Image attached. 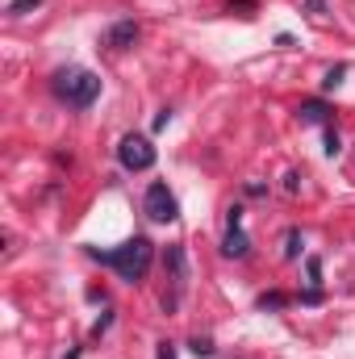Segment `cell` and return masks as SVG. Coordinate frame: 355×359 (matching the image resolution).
<instances>
[{"label": "cell", "mask_w": 355, "mask_h": 359, "mask_svg": "<svg viewBox=\"0 0 355 359\" xmlns=\"http://www.w3.org/2000/svg\"><path fill=\"white\" fill-rule=\"evenodd\" d=\"M88 255H92V259H100L105 268H113L121 280L138 284V280L147 276V268H151V259H155V247H151V238L134 234L130 243H121V247H113V251H100V247H92Z\"/></svg>", "instance_id": "1"}, {"label": "cell", "mask_w": 355, "mask_h": 359, "mask_svg": "<svg viewBox=\"0 0 355 359\" xmlns=\"http://www.w3.org/2000/svg\"><path fill=\"white\" fill-rule=\"evenodd\" d=\"M51 88L59 100H67L72 109H88L92 100L100 96V76H92L88 67H59Z\"/></svg>", "instance_id": "2"}, {"label": "cell", "mask_w": 355, "mask_h": 359, "mask_svg": "<svg viewBox=\"0 0 355 359\" xmlns=\"http://www.w3.org/2000/svg\"><path fill=\"white\" fill-rule=\"evenodd\" d=\"M117 159L126 172H147V168H155V147L147 134H126L117 142Z\"/></svg>", "instance_id": "3"}, {"label": "cell", "mask_w": 355, "mask_h": 359, "mask_svg": "<svg viewBox=\"0 0 355 359\" xmlns=\"http://www.w3.org/2000/svg\"><path fill=\"white\" fill-rule=\"evenodd\" d=\"M142 209H147L151 222H176L180 217V205H176V196L168 192V184H151L147 196H142Z\"/></svg>", "instance_id": "4"}, {"label": "cell", "mask_w": 355, "mask_h": 359, "mask_svg": "<svg viewBox=\"0 0 355 359\" xmlns=\"http://www.w3.org/2000/svg\"><path fill=\"white\" fill-rule=\"evenodd\" d=\"M134 42H138V21H113L100 38V46H109V50H130Z\"/></svg>", "instance_id": "5"}, {"label": "cell", "mask_w": 355, "mask_h": 359, "mask_svg": "<svg viewBox=\"0 0 355 359\" xmlns=\"http://www.w3.org/2000/svg\"><path fill=\"white\" fill-rule=\"evenodd\" d=\"M251 251V238L243 234V226H230L226 230V238H222V255H230V259H243Z\"/></svg>", "instance_id": "6"}, {"label": "cell", "mask_w": 355, "mask_h": 359, "mask_svg": "<svg viewBox=\"0 0 355 359\" xmlns=\"http://www.w3.org/2000/svg\"><path fill=\"white\" fill-rule=\"evenodd\" d=\"M297 117H301V121H309V126H318V121H330V109H326L322 100H305V104L297 109Z\"/></svg>", "instance_id": "7"}, {"label": "cell", "mask_w": 355, "mask_h": 359, "mask_svg": "<svg viewBox=\"0 0 355 359\" xmlns=\"http://www.w3.org/2000/svg\"><path fill=\"white\" fill-rule=\"evenodd\" d=\"M168 271H172V280L184 288V276H188V268H184V247H168Z\"/></svg>", "instance_id": "8"}, {"label": "cell", "mask_w": 355, "mask_h": 359, "mask_svg": "<svg viewBox=\"0 0 355 359\" xmlns=\"http://www.w3.org/2000/svg\"><path fill=\"white\" fill-rule=\"evenodd\" d=\"M297 255H301V234L288 230V234H284V259H297Z\"/></svg>", "instance_id": "9"}, {"label": "cell", "mask_w": 355, "mask_h": 359, "mask_svg": "<svg viewBox=\"0 0 355 359\" xmlns=\"http://www.w3.org/2000/svg\"><path fill=\"white\" fill-rule=\"evenodd\" d=\"M42 0H8V17H25V13H34Z\"/></svg>", "instance_id": "10"}, {"label": "cell", "mask_w": 355, "mask_h": 359, "mask_svg": "<svg viewBox=\"0 0 355 359\" xmlns=\"http://www.w3.org/2000/svg\"><path fill=\"white\" fill-rule=\"evenodd\" d=\"M343 76H347V67H335V72H326V80H322V88L335 92L339 84H343Z\"/></svg>", "instance_id": "11"}, {"label": "cell", "mask_w": 355, "mask_h": 359, "mask_svg": "<svg viewBox=\"0 0 355 359\" xmlns=\"http://www.w3.org/2000/svg\"><path fill=\"white\" fill-rule=\"evenodd\" d=\"M284 301H288L284 292H264V297H260V309H280Z\"/></svg>", "instance_id": "12"}, {"label": "cell", "mask_w": 355, "mask_h": 359, "mask_svg": "<svg viewBox=\"0 0 355 359\" xmlns=\"http://www.w3.org/2000/svg\"><path fill=\"white\" fill-rule=\"evenodd\" d=\"M230 13H239V17H255V0H230Z\"/></svg>", "instance_id": "13"}, {"label": "cell", "mask_w": 355, "mask_h": 359, "mask_svg": "<svg viewBox=\"0 0 355 359\" xmlns=\"http://www.w3.org/2000/svg\"><path fill=\"white\" fill-rule=\"evenodd\" d=\"M339 151H343V138H339V134H335V130H326V155H330V159H335V155H339Z\"/></svg>", "instance_id": "14"}, {"label": "cell", "mask_w": 355, "mask_h": 359, "mask_svg": "<svg viewBox=\"0 0 355 359\" xmlns=\"http://www.w3.org/2000/svg\"><path fill=\"white\" fill-rule=\"evenodd\" d=\"M192 351H196V355H213V343H209V339H201V334H196V339H192Z\"/></svg>", "instance_id": "15"}, {"label": "cell", "mask_w": 355, "mask_h": 359, "mask_svg": "<svg viewBox=\"0 0 355 359\" xmlns=\"http://www.w3.org/2000/svg\"><path fill=\"white\" fill-rule=\"evenodd\" d=\"M305 268H309V284H314V288H318V280H322V264H318V259H309V264H305Z\"/></svg>", "instance_id": "16"}, {"label": "cell", "mask_w": 355, "mask_h": 359, "mask_svg": "<svg viewBox=\"0 0 355 359\" xmlns=\"http://www.w3.org/2000/svg\"><path fill=\"white\" fill-rule=\"evenodd\" d=\"M284 188H288V192H301V176H297V172H288V176H284Z\"/></svg>", "instance_id": "17"}, {"label": "cell", "mask_w": 355, "mask_h": 359, "mask_svg": "<svg viewBox=\"0 0 355 359\" xmlns=\"http://www.w3.org/2000/svg\"><path fill=\"white\" fill-rule=\"evenodd\" d=\"M155 359H176V347H172V343H159V355Z\"/></svg>", "instance_id": "18"}, {"label": "cell", "mask_w": 355, "mask_h": 359, "mask_svg": "<svg viewBox=\"0 0 355 359\" xmlns=\"http://www.w3.org/2000/svg\"><path fill=\"white\" fill-rule=\"evenodd\" d=\"M168 121H172V109H163V113L155 117V130H168Z\"/></svg>", "instance_id": "19"}, {"label": "cell", "mask_w": 355, "mask_h": 359, "mask_svg": "<svg viewBox=\"0 0 355 359\" xmlns=\"http://www.w3.org/2000/svg\"><path fill=\"white\" fill-rule=\"evenodd\" d=\"M301 301H305V305H318V301H322V292H318V288H309V292H301Z\"/></svg>", "instance_id": "20"}, {"label": "cell", "mask_w": 355, "mask_h": 359, "mask_svg": "<svg viewBox=\"0 0 355 359\" xmlns=\"http://www.w3.org/2000/svg\"><path fill=\"white\" fill-rule=\"evenodd\" d=\"M305 8L309 13H326V0H305Z\"/></svg>", "instance_id": "21"}]
</instances>
